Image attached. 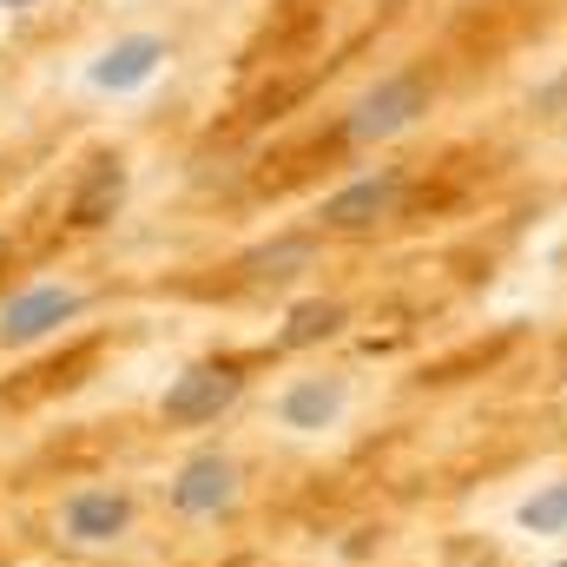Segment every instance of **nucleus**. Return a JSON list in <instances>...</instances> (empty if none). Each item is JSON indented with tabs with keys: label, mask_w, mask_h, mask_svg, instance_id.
I'll return each instance as SVG.
<instances>
[{
	"label": "nucleus",
	"mask_w": 567,
	"mask_h": 567,
	"mask_svg": "<svg viewBox=\"0 0 567 567\" xmlns=\"http://www.w3.org/2000/svg\"><path fill=\"white\" fill-rule=\"evenodd\" d=\"M396 205H403V172L390 165V172H370V178L343 185L337 198H323V225H330V231H370V225H383Z\"/></svg>",
	"instance_id": "39448f33"
},
{
	"label": "nucleus",
	"mask_w": 567,
	"mask_h": 567,
	"mask_svg": "<svg viewBox=\"0 0 567 567\" xmlns=\"http://www.w3.org/2000/svg\"><path fill=\"white\" fill-rule=\"evenodd\" d=\"M245 396V370L238 363H198V370H185L172 390H165V423H212L218 410H231Z\"/></svg>",
	"instance_id": "20e7f679"
},
{
	"label": "nucleus",
	"mask_w": 567,
	"mask_h": 567,
	"mask_svg": "<svg viewBox=\"0 0 567 567\" xmlns=\"http://www.w3.org/2000/svg\"><path fill=\"white\" fill-rule=\"evenodd\" d=\"M158 53H165L158 40H120V47L106 53V66H100L93 80H100V86H133V80H145V73L158 66Z\"/></svg>",
	"instance_id": "6e6552de"
},
{
	"label": "nucleus",
	"mask_w": 567,
	"mask_h": 567,
	"mask_svg": "<svg viewBox=\"0 0 567 567\" xmlns=\"http://www.w3.org/2000/svg\"><path fill=\"white\" fill-rule=\"evenodd\" d=\"M133 528V495L126 488H73L66 502H60V542H73V548H106V542H120Z\"/></svg>",
	"instance_id": "f03ea898"
},
{
	"label": "nucleus",
	"mask_w": 567,
	"mask_h": 567,
	"mask_svg": "<svg viewBox=\"0 0 567 567\" xmlns=\"http://www.w3.org/2000/svg\"><path fill=\"white\" fill-rule=\"evenodd\" d=\"M429 113V80L423 73H396V80H383L377 93H363L357 100V113H350V140H390V133H403V126H416Z\"/></svg>",
	"instance_id": "7ed1b4c3"
},
{
	"label": "nucleus",
	"mask_w": 567,
	"mask_h": 567,
	"mask_svg": "<svg viewBox=\"0 0 567 567\" xmlns=\"http://www.w3.org/2000/svg\"><path fill=\"white\" fill-rule=\"evenodd\" d=\"M337 323H343V303H297V310H290V323H284V350L323 343Z\"/></svg>",
	"instance_id": "1a4fd4ad"
},
{
	"label": "nucleus",
	"mask_w": 567,
	"mask_h": 567,
	"mask_svg": "<svg viewBox=\"0 0 567 567\" xmlns=\"http://www.w3.org/2000/svg\"><path fill=\"white\" fill-rule=\"evenodd\" d=\"M80 290L73 284H33V290H20L7 310H0V343H33V337H47V330H60L66 317H80Z\"/></svg>",
	"instance_id": "423d86ee"
},
{
	"label": "nucleus",
	"mask_w": 567,
	"mask_h": 567,
	"mask_svg": "<svg viewBox=\"0 0 567 567\" xmlns=\"http://www.w3.org/2000/svg\"><path fill=\"white\" fill-rule=\"evenodd\" d=\"M238 495H245V482H238V462H231L225 449H198V455L172 475V488H165L172 515H185V522H218V515L238 508Z\"/></svg>",
	"instance_id": "f257e3e1"
},
{
	"label": "nucleus",
	"mask_w": 567,
	"mask_h": 567,
	"mask_svg": "<svg viewBox=\"0 0 567 567\" xmlns=\"http://www.w3.org/2000/svg\"><path fill=\"white\" fill-rule=\"evenodd\" d=\"M522 522H528V528H561V522H567V488H555L548 502H528V508H522Z\"/></svg>",
	"instance_id": "9d476101"
},
{
	"label": "nucleus",
	"mask_w": 567,
	"mask_h": 567,
	"mask_svg": "<svg viewBox=\"0 0 567 567\" xmlns=\"http://www.w3.org/2000/svg\"><path fill=\"white\" fill-rule=\"evenodd\" d=\"M343 403H350L343 377H303V383H290L278 396V423L297 429V435H317V429H330L343 416Z\"/></svg>",
	"instance_id": "0eeeda50"
}]
</instances>
